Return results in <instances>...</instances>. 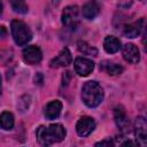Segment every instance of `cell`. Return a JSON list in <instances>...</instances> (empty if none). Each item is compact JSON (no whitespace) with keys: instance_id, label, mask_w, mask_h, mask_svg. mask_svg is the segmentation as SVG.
Wrapping results in <instances>:
<instances>
[{"instance_id":"6da1fadb","label":"cell","mask_w":147,"mask_h":147,"mask_svg":"<svg viewBox=\"0 0 147 147\" xmlns=\"http://www.w3.org/2000/svg\"><path fill=\"white\" fill-rule=\"evenodd\" d=\"M38 142L44 147H49L52 144L60 142L65 137V129L61 124H51L48 126H39L36 132Z\"/></svg>"},{"instance_id":"7a4b0ae2","label":"cell","mask_w":147,"mask_h":147,"mask_svg":"<svg viewBox=\"0 0 147 147\" xmlns=\"http://www.w3.org/2000/svg\"><path fill=\"white\" fill-rule=\"evenodd\" d=\"M82 99L87 107L94 108L102 102L103 90L99 85V83H96L94 80L86 82L82 88Z\"/></svg>"},{"instance_id":"3957f363","label":"cell","mask_w":147,"mask_h":147,"mask_svg":"<svg viewBox=\"0 0 147 147\" xmlns=\"http://www.w3.org/2000/svg\"><path fill=\"white\" fill-rule=\"evenodd\" d=\"M10 30H11V36L14 38V41L18 46H24L32 38V32L30 28L23 21H20V20L11 21Z\"/></svg>"},{"instance_id":"277c9868","label":"cell","mask_w":147,"mask_h":147,"mask_svg":"<svg viewBox=\"0 0 147 147\" xmlns=\"http://www.w3.org/2000/svg\"><path fill=\"white\" fill-rule=\"evenodd\" d=\"M134 134H136V140L138 146L146 147L147 146V124H146V119L141 116L136 119Z\"/></svg>"},{"instance_id":"5b68a950","label":"cell","mask_w":147,"mask_h":147,"mask_svg":"<svg viewBox=\"0 0 147 147\" xmlns=\"http://www.w3.org/2000/svg\"><path fill=\"white\" fill-rule=\"evenodd\" d=\"M78 14H79V9L76 5L67 6L62 11V17H61L63 25L69 28L75 26L78 22Z\"/></svg>"},{"instance_id":"8992f818","label":"cell","mask_w":147,"mask_h":147,"mask_svg":"<svg viewBox=\"0 0 147 147\" xmlns=\"http://www.w3.org/2000/svg\"><path fill=\"white\" fill-rule=\"evenodd\" d=\"M22 55H23L24 62L28 64H37L42 59V53H41L40 48L36 45H31V46L25 47L23 49Z\"/></svg>"},{"instance_id":"52a82bcc","label":"cell","mask_w":147,"mask_h":147,"mask_svg":"<svg viewBox=\"0 0 147 147\" xmlns=\"http://www.w3.org/2000/svg\"><path fill=\"white\" fill-rule=\"evenodd\" d=\"M95 127V122L92 117L90 116H83L78 119L76 124V131L78 136L80 137H86L88 136Z\"/></svg>"},{"instance_id":"ba28073f","label":"cell","mask_w":147,"mask_h":147,"mask_svg":"<svg viewBox=\"0 0 147 147\" xmlns=\"http://www.w3.org/2000/svg\"><path fill=\"white\" fill-rule=\"evenodd\" d=\"M74 67H75V71L79 75V76H88L93 69H94V63L92 60L90 59H86V57H77L75 60V63H74Z\"/></svg>"},{"instance_id":"9c48e42d","label":"cell","mask_w":147,"mask_h":147,"mask_svg":"<svg viewBox=\"0 0 147 147\" xmlns=\"http://www.w3.org/2000/svg\"><path fill=\"white\" fill-rule=\"evenodd\" d=\"M72 61V56L70 51L64 47L63 49H61V52L49 62V65L52 68H59V67H67L71 63Z\"/></svg>"},{"instance_id":"30bf717a","label":"cell","mask_w":147,"mask_h":147,"mask_svg":"<svg viewBox=\"0 0 147 147\" xmlns=\"http://www.w3.org/2000/svg\"><path fill=\"white\" fill-rule=\"evenodd\" d=\"M122 54L125 61L130 62V63H138L140 61V52L138 49V47L133 44H126L123 46L122 48Z\"/></svg>"},{"instance_id":"8fae6325","label":"cell","mask_w":147,"mask_h":147,"mask_svg":"<svg viewBox=\"0 0 147 147\" xmlns=\"http://www.w3.org/2000/svg\"><path fill=\"white\" fill-rule=\"evenodd\" d=\"M144 24H145V20L144 18H140L136 22H132V23H129V24H125L124 25V29H123V33L126 38H136L138 37L142 29H144Z\"/></svg>"},{"instance_id":"7c38bea8","label":"cell","mask_w":147,"mask_h":147,"mask_svg":"<svg viewBox=\"0 0 147 147\" xmlns=\"http://www.w3.org/2000/svg\"><path fill=\"white\" fill-rule=\"evenodd\" d=\"M114 118H115L117 127L121 131H127V129L130 126V121L122 107H116L114 109Z\"/></svg>"},{"instance_id":"4fadbf2b","label":"cell","mask_w":147,"mask_h":147,"mask_svg":"<svg viewBox=\"0 0 147 147\" xmlns=\"http://www.w3.org/2000/svg\"><path fill=\"white\" fill-rule=\"evenodd\" d=\"M61 110H62V103L60 100H53L51 102H48L45 107V116L46 118L48 119H55L60 116L61 114Z\"/></svg>"},{"instance_id":"5bb4252c","label":"cell","mask_w":147,"mask_h":147,"mask_svg":"<svg viewBox=\"0 0 147 147\" xmlns=\"http://www.w3.org/2000/svg\"><path fill=\"white\" fill-rule=\"evenodd\" d=\"M100 11V6L98 2L95 1H88L86 2L84 6H83V9H82V13H83V16L87 20H93Z\"/></svg>"},{"instance_id":"9a60e30c","label":"cell","mask_w":147,"mask_h":147,"mask_svg":"<svg viewBox=\"0 0 147 147\" xmlns=\"http://www.w3.org/2000/svg\"><path fill=\"white\" fill-rule=\"evenodd\" d=\"M103 48L107 53L114 54L119 51L121 48V41L114 36H107L103 40Z\"/></svg>"},{"instance_id":"2e32d148","label":"cell","mask_w":147,"mask_h":147,"mask_svg":"<svg viewBox=\"0 0 147 147\" xmlns=\"http://www.w3.org/2000/svg\"><path fill=\"white\" fill-rule=\"evenodd\" d=\"M100 69L105 70L108 75H111V76H117L119 74H122L123 71V68L117 64V63H113V62H109V61H105L100 64Z\"/></svg>"},{"instance_id":"e0dca14e","label":"cell","mask_w":147,"mask_h":147,"mask_svg":"<svg viewBox=\"0 0 147 147\" xmlns=\"http://www.w3.org/2000/svg\"><path fill=\"white\" fill-rule=\"evenodd\" d=\"M0 126L3 130H11L14 126V116L9 111H3L0 115Z\"/></svg>"},{"instance_id":"ac0fdd59","label":"cell","mask_w":147,"mask_h":147,"mask_svg":"<svg viewBox=\"0 0 147 147\" xmlns=\"http://www.w3.org/2000/svg\"><path fill=\"white\" fill-rule=\"evenodd\" d=\"M77 47H78V51L85 55H92V56H96L98 55V49L91 45H88L86 41H82L79 40L77 42Z\"/></svg>"},{"instance_id":"d6986e66","label":"cell","mask_w":147,"mask_h":147,"mask_svg":"<svg viewBox=\"0 0 147 147\" xmlns=\"http://www.w3.org/2000/svg\"><path fill=\"white\" fill-rule=\"evenodd\" d=\"M10 5H11L13 10L15 13H18V14H26L28 10H29L26 3L24 1H21V0H18V1H11Z\"/></svg>"},{"instance_id":"ffe728a7","label":"cell","mask_w":147,"mask_h":147,"mask_svg":"<svg viewBox=\"0 0 147 147\" xmlns=\"http://www.w3.org/2000/svg\"><path fill=\"white\" fill-rule=\"evenodd\" d=\"M94 147H114V141L111 139H105L101 141H98Z\"/></svg>"},{"instance_id":"44dd1931","label":"cell","mask_w":147,"mask_h":147,"mask_svg":"<svg viewBox=\"0 0 147 147\" xmlns=\"http://www.w3.org/2000/svg\"><path fill=\"white\" fill-rule=\"evenodd\" d=\"M70 78H71L70 71H65V72H64V75H63V83H62V84H63V85H67Z\"/></svg>"},{"instance_id":"7402d4cb","label":"cell","mask_w":147,"mask_h":147,"mask_svg":"<svg viewBox=\"0 0 147 147\" xmlns=\"http://www.w3.org/2000/svg\"><path fill=\"white\" fill-rule=\"evenodd\" d=\"M119 147H136V146H134V144H133L131 140H125L124 142L121 144Z\"/></svg>"},{"instance_id":"603a6c76","label":"cell","mask_w":147,"mask_h":147,"mask_svg":"<svg viewBox=\"0 0 147 147\" xmlns=\"http://www.w3.org/2000/svg\"><path fill=\"white\" fill-rule=\"evenodd\" d=\"M34 82H36V84H41L42 83V75L41 74H37V76L34 77Z\"/></svg>"},{"instance_id":"cb8c5ba5","label":"cell","mask_w":147,"mask_h":147,"mask_svg":"<svg viewBox=\"0 0 147 147\" xmlns=\"http://www.w3.org/2000/svg\"><path fill=\"white\" fill-rule=\"evenodd\" d=\"M7 36V30L5 26H0V37L1 38H5Z\"/></svg>"},{"instance_id":"d4e9b609","label":"cell","mask_w":147,"mask_h":147,"mask_svg":"<svg viewBox=\"0 0 147 147\" xmlns=\"http://www.w3.org/2000/svg\"><path fill=\"white\" fill-rule=\"evenodd\" d=\"M131 5H132V2H125V3H123V2H119L117 6H118V7H123V6H124V7H130Z\"/></svg>"},{"instance_id":"484cf974","label":"cell","mask_w":147,"mask_h":147,"mask_svg":"<svg viewBox=\"0 0 147 147\" xmlns=\"http://www.w3.org/2000/svg\"><path fill=\"white\" fill-rule=\"evenodd\" d=\"M1 13H2V2L0 1V15H1Z\"/></svg>"},{"instance_id":"4316f807","label":"cell","mask_w":147,"mask_h":147,"mask_svg":"<svg viewBox=\"0 0 147 147\" xmlns=\"http://www.w3.org/2000/svg\"><path fill=\"white\" fill-rule=\"evenodd\" d=\"M0 87H1V76H0Z\"/></svg>"}]
</instances>
